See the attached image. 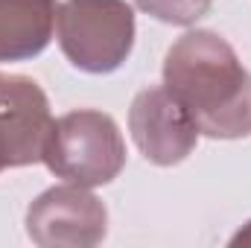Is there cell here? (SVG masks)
Masks as SVG:
<instances>
[{"mask_svg":"<svg viewBox=\"0 0 251 248\" xmlns=\"http://www.w3.org/2000/svg\"><path fill=\"white\" fill-rule=\"evenodd\" d=\"M64 59L82 73L105 76L126 64L134 47V9L126 0H64L56 15Z\"/></svg>","mask_w":251,"mask_h":248,"instance_id":"3957f363","label":"cell"},{"mask_svg":"<svg viewBox=\"0 0 251 248\" xmlns=\"http://www.w3.org/2000/svg\"><path fill=\"white\" fill-rule=\"evenodd\" d=\"M164 88L184 105L199 134L240 140L251 134V73L213 29H190L167 50Z\"/></svg>","mask_w":251,"mask_h":248,"instance_id":"6da1fadb","label":"cell"},{"mask_svg":"<svg viewBox=\"0 0 251 248\" xmlns=\"http://www.w3.org/2000/svg\"><path fill=\"white\" fill-rule=\"evenodd\" d=\"M108 234V210L82 184H56L26 207V237L41 248H91Z\"/></svg>","mask_w":251,"mask_h":248,"instance_id":"277c9868","label":"cell"},{"mask_svg":"<svg viewBox=\"0 0 251 248\" xmlns=\"http://www.w3.org/2000/svg\"><path fill=\"white\" fill-rule=\"evenodd\" d=\"M53 128L44 88L21 73H0V158L6 167H29L44 158Z\"/></svg>","mask_w":251,"mask_h":248,"instance_id":"8992f818","label":"cell"},{"mask_svg":"<svg viewBox=\"0 0 251 248\" xmlns=\"http://www.w3.org/2000/svg\"><path fill=\"white\" fill-rule=\"evenodd\" d=\"M56 0H0V64L41 56L56 29Z\"/></svg>","mask_w":251,"mask_h":248,"instance_id":"52a82bcc","label":"cell"},{"mask_svg":"<svg viewBox=\"0 0 251 248\" xmlns=\"http://www.w3.org/2000/svg\"><path fill=\"white\" fill-rule=\"evenodd\" d=\"M41 161L62 181L102 187L123 173L126 140L111 114L76 108L53 120Z\"/></svg>","mask_w":251,"mask_h":248,"instance_id":"7a4b0ae2","label":"cell"},{"mask_svg":"<svg viewBox=\"0 0 251 248\" xmlns=\"http://www.w3.org/2000/svg\"><path fill=\"white\" fill-rule=\"evenodd\" d=\"M3 170H6V161H3V158H0V173H3Z\"/></svg>","mask_w":251,"mask_h":248,"instance_id":"30bf717a","label":"cell"},{"mask_svg":"<svg viewBox=\"0 0 251 248\" xmlns=\"http://www.w3.org/2000/svg\"><path fill=\"white\" fill-rule=\"evenodd\" d=\"M231 246H251V222L237 234V237H234V240H231Z\"/></svg>","mask_w":251,"mask_h":248,"instance_id":"9c48e42d","label":"cell"},{"mask_svg":"<svg viewBox=\"0 0 251 248\" xmlns=\"http://www.w3.org/2000/svg\"><path fill=\"white\" fill-rule=\"evenodd\" d=\"M128 131L140 155L155 167H176L187 161L199 143L193 117L164 85L143 88L131 99Z\"/></svg>","mask_w":251,"mask_h":248,"instance_id":"5b68a950","label":"cell"},{"mask_svg":"<svg viewBox=\"0 0 251 248\" xmlns=\"http://www.w3.org/2000/svg\"><path fill=\"white\" fill-rule=\"evenodd\" d=\"M134 6L161 24L193 26L199 18H204L210 12L213 0H134Z\"/></svg>","mask_w":251,"mask_h":248,"instance_id":"ba28073f","label":"cell"}]
</instances>
